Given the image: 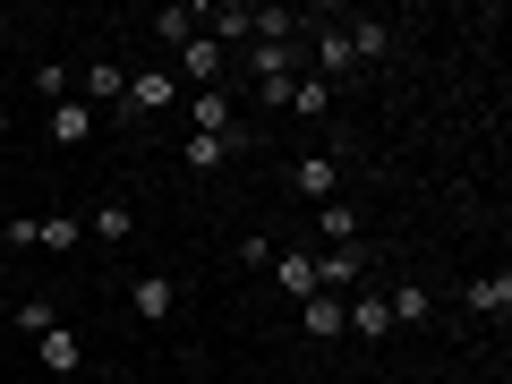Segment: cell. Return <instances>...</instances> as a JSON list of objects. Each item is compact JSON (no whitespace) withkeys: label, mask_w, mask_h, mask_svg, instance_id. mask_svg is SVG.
<instances>
[{"label":"cell","mask_w":512,"mask_h":384,"mask_svg":"<svg viewBox=\"0 0 512 384\" xmlns=\"http://www.w3.org/2000/svg\"><path fill=\"white\" fill-rule=\"evenodd\" d=\"M342 163H350V137H333V146H316V154H291V197L299 205L342 197Z\"/></svg>","instance_id":"1"},{"label":"cell","mask_w":512,"mask_h":384,"mask_svg":"<svg viewBox=\"0 0 512 384\" xmlns=\"http://www.w3.org/2000/svg\"><path fill=\"white\" fill-rule=\"evenodd\" d=\"M180 120H188V137H222V146H256L248 128H239V103L222 86H205V94H180Z\"/></svg>","instance_id":"2"},{"label":"cell","mask_w":512,"mask_h":384,"mask_svg":"<svg viewBox=\"0 0 512 384\" xmlns=\"http://www.w3.org/2000/svg\"><path fill=\"white\" fill-rule=\"evenodd\" d=\"M163 111H180V77L154 60V69H128V103H120V120L137 128V120H163Z\"/></svg>","instance_id":"3"},{"label":"cell","mask_w":512,"mask_h":384,"mask_svg":"<svg viewBox=\"0 0 512 384\" xmlns=\"http://www.w3.org/2000/svg\"><path fill=\"white\" fill-rule=\"evenodd\" d=\"M222 69H231V52H222L214 35H197V43H180V52H171V77H180V94L222 86Z\"/></svg>","instance_id":"4"},{"label":"cell","mask_w":512,"mask_h":384,"mask_svg":"<svg viewBox=\"0 0 512 384\" xmlns=\"http://www.w3.org/2000/svg\"><path fill=\"white\" fill-rule=\"evenodd\" d=\"M180 282H171V274H137V282H128V316H137V325H171V316H180Z\"/></svg>","instance_id":"5"},{"label":"cell","mask_w":512,"mask_h":384,"mask_svg":"<svg viewBox=\"0 0 512 384\" xmlns=\"http://www.w3.org/2000/svg\"><path fill=\"white\" fill-rule=\"evenodd\" d=\"M461 308H470L478 325H504V316H512V274H504V265H495V274H470V282H461Z\"/></svg>","instance_id":"6"},{"label":"cell","mask_w":512,"mask_h":384,"mask_svg":"<svg viewBox=\"0 0 512 384\" xmlns=\"http://www.w3.org/2000/svg\"><path fill=\"white\" fill-rule=\"evenodd\" d=\"M342 333H359L367 350H384V342H393V308H384V291H359V299H342Z\"/></svg>","instance_id":"7"},{"label":"cell","mask_w":512,"mask_h":384,"mask_svg":"<svg viewBox=\"0 0 512 384\" xmlns=\"http://www.w3.org/2000/svg\"><path fill=\"white\" fill-rule=\"evenodd\" d=\"M367 274V239H350V248H316V291L350 299V282Z\"/></svg>","instance_id":"8"},{"label":"cell","mask_w":512,"mask_h":384,"mask_svg":"<svg viewBox=\"0 0 512 384\" xmlns=\"http://www.w3.org/2000/svg\"><path fill=\"white\" fill-rule=\"evenodd\" d=\"M265 274L282 282V299H316V248H308V239H291V248H274Z\"/></svg>","instance_id":"9"},{"label":"cell","mask_w":512,"mask_h":384,"mask_svg":"<svg viewBox=\"0 0 512 384\" xmlns=\"http://www.w3.org/2000/svg\"><path fill=\"white\" fill-rule=\"evenodd\" d=\"M163 52H180V43H197L205 35V0H180V9H154V26H146Z\"/></svg>","instance_id":"10"},{"label":"cell","mask_w":512,"mask_h":384,"mask_svg":"<svg viewBox=\"0 0 512 384\" xmlns=\"http://www.w3.org/2000/svg\"><path fill=\"white\" fill-rule=\"evenodd\" d=\"M342 43H350V60H359V69H376V60H393V18H350Z\"/></svg>","instance_id":"11"},{"label":"cell","mask_w":512,"mask_h":384,"mask_svg":"<svg viewBox=\"0 0 512 384\" xmlns=\"http://www.w3.org/2000/svg\"><path fill=\"white\" fill-rule=\"evenodd\" d=\"M120 103H128V69L120 60H86V111H111L120 120Z\"/></svg>","instance_id":"12"},{"label":"cell","mask_w":512,"mask_h":384,"mask_svg":"<svg viewBox=\"0 0 512 384\" xmlns=\"http://www.w3.org/2000/svg\"><path fill=\"white\" fill-rule=\"evenodd\" d=\"M350 239H359V205L325 197V205H316V239H308V248H350Z\"/></svg>","instance_id":"13"},{"label":"cell","mask_w":512,"mask_h":384,"mask_svg":"<svg viewBox=\"0 0 512 384\" xmlns=\"http://www.w3.org/2000/svg\"><path fill=\"white\" fill-rule=\"evenodd\" d=\"M9 325L43 342V333H52V325H69V316H60V299H52V291H26V299H9Z\"/></svg>","instance_id":"14"},{"label":"cell","mask_w":512,"mask_h":384,"mask_svg":"<svg viewBox=\"0 0 512 384\" xmlns=\"http://www.w3.org/2000/svg\"><path fill=\"white\" fill-rule=\"evenodd\" d=\"M282 111H291V120H325V111H333V86H325L316 69H299L291 94H282Z\"/></svg>","instance_id":"15"},{"label":"cell","mask_w":512,"mask_h":384,"mask_svg":"<svg viewBox=\"0 0 512 384\" xmlns=\"http://www.w3.org/2000/svg\"><path fill=\"white\" fill-rule=\"evenodd\" d=\"M35 248L77 256V248H86V214H35Z\"/></svg>","instance_id":"16"},{"label":"cell","mask_w":512,"mask_h":384,"mask_svg":"<svg viewBox=\"0 0 512 384\" xmlns=\"http://www.w3.org/2000/svg\"><path fill=\"white\" fill-rule=\"evenodd\" d=\"M384 308H393V333H419L427 325V316H436V299H427V282H393V291H384Z\"/></svg>","instance_id":"17"},{"label":"cell","mask_w":512,"mask_h":384,"mask_svg":"<svg viewBox=\"0 0 512 384\" xmlns=\"http://www.w3.org/2000/svg\"><path fill=\"white\" fill-rule=\"evenodd\" d=\"M299 333H308V342H342V299H333V291L299 299Z\"/></svg>","instance_id":"18"},{"label":"cell","mask_w":512,"mask_h":384,"mask_svg":"<svg viewBox=\"0 0 512 384\" xmlns=\"http://www.w3.org/2000/svg\"><path fill=\"white\" fill-rule=\"evenodd\" d=\"M35 359L52 367V376H69V367L86 359V333H77V325H52V333H43V342H35Z\"/></svg>","instance_id":"19"},{"label":"cell","mask_w":512,"mask_h":384,"mask_svg":"<svg viewBox=\"0 0 512 384\" xmlns=\"http://www.w3.org/2000/svg\"><path fill=\"white\" fill-rule=\"evenodd\" d=\"M171 154H180L188 171H222L231 154H248V146H222V137H188V128H180V137H171Z\"/></svg>","instance_id":"20"},{"label":"cell","mask_w":512,"mask_h":384,"mask_svg":"<svg viewBox=\"0 0 512 384\" xmlns=\"http://www.w3.org/2000/svg\"><path fill=\"white\" fill-rule=\"evenodd\" d=\"M205 35L231 52V43H248V0H205Z\"/></svg>","instance_id":"21"},{"label":"cell","mask_w":512,"mask_h":384,"mask_svg":"<svg viewBox=\"0 0 512 384\" xmlns=\"http://www.w3.org/2000/svg\"><path fill=\"white\" fill-rule=\"evenodd\" d=\"M86 231L103 239V248H120V239L137 231V205H128V197H103V205H94V222H86Z\"/></svg>","instance_id":"22"},{"label":"cell","mask_w":512,"mask_h":384,"mask_svg":"<svg viewBox=\"0 0 512 384\" xmlns=\"http://www.w3.org/2000/svg\"><path fill=\"white\" fill-rule=\"evenodd\" d=\"M86 137H94V111L77 103V94H69V103H52V146H69V154H77Z\"/></svg>","instance_id":"23"},{"label":"cell","mask_w":512,"mask_h":384,"mask_svg":"<svg viewBox=\"0 0 512 384\" xmlns=\"http://www.w3.org/2000/svg\"><path fill=\"white\" fill-rule=\"evenodd\" d=\"M69 86H77L69 60H43V69H35V94H52V103H69Z\"/></svg>","instance_id":"24"},{"label":"cell","mask_w":512,"mask_h":384,"mask_svg":"<svg viewBox=\"0 0 512 384\" xmlns=\"http://www.w3.org/2000/svg\"><path fill=\"white\" fill-rule=\"evenodd\" d=\"M239 265H248V274H265V265H274V239L248 231V239H239Z\"/></svg>","instance_id":"25"},{"label":"cell","mask_w":512,"mask_h":384,"mask_svg":"<svg viewBox=\"0 0 512 384\" xmlns=\"http://www.w3.org/2000/svg\"><path fill=\"white\" fill-rule=\"evenodd\" d=\"M0 154H9V111H0Z\"/></svg>","instance_id":"26"},{"label":"cell","mask_w":512,"mask_h":384,"mask_svg":"<svg viewBox=\"0 0 512 384\" xmlns=\"http://www.w3.org/2000/svg\"><path fill=\"white\" fill-rule=\"evenodd\" d=\"M0 325H9V299H0Z\"/></svg>","instance_id":"27"}]
</instances>
